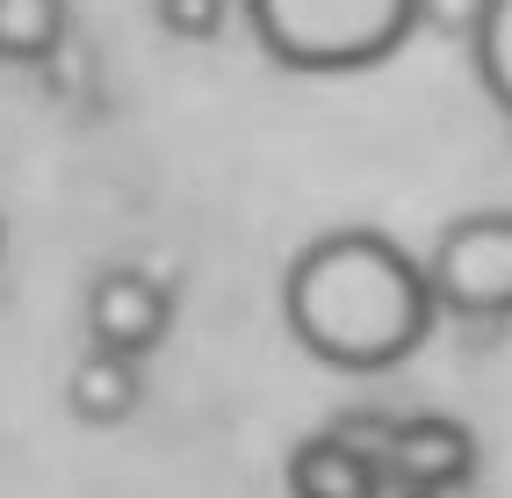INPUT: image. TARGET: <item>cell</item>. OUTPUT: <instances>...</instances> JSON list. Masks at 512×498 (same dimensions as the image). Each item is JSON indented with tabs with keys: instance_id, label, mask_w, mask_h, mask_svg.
<instances>
[{
	"instance_id": "6da1fadb",
	"label": "cell",
	"mask_w": 512,
	"mask_h": 498,
	"mask_svg": "<svg viewBox=\"0 0 512 498\" xmlns=\"http://www.w3.org/2000/svg\"><path fill=\"white\" fill-rule=\"evenodd\" d=\"M440 296L426 260L375 224H339L282 268L289 340L339 376H390L433 340Z\"/></svg>"
},
{
	"instance_id": "7a4b0ae2",
	"label": "cell",
	"mask_w": 512,
	"mask_h": 498,
	"mask_svg": "<svg viewBox=\"0 0 512 498\" xmlns=\"http://www.w3.org/2000/svg\"><path fill=\"white\" fill-rule=\"evenodd\" d=\"M253 44L303 80H347L390 65L419 37V0H246Z\"/></svg>"
},
{
	"instance_id": "3957f363",
	"label": "cell",
	"mask_w": 512,
	"mask_h": 498,
	"mask_svg": "<svg viewBox=\"0 0 512 498\" xmlns=\"http://www.w3.org/2000/svg\"><path fill=\"white\" fill-rule=\"evenodd\" d=\"M426 282L462 325H512V210H469L433 239Z\"/></svg>"
},
{
	"instance_id": "277c9868",
	"label": "cell",
	"mask_w": 512,
	"mask_h": 498,
	"mask_svg": "<svg viewBox=\"0 0 512 498\" xmlns=\"http://www.w3.org/2000/svg\"><path fill=\"white\" fill-rule=\"evenodd\" d=\"M174 332V289L152 268H101L87 282V347H116V354H159Z\"/></svg>"
},
{
	"instance_id": "5b68a950",
	"label": "cell",
	"mask_w": 512,
	"mask_h": 498,
	"mask_svg": "<svg viewBox=\"0 0 512 498\" xmlns=\"http://www.w3.org/2000/svg\"><path fill=\"white\" fill-rule=\"evenodd\" d=\"M383 462H397L419 491L448 498V491H462L476 477V434L462 419H448V412H412V419H397Z\"/></svg>"
},
{
	"instance_id": "8992f818",
	"label": "cell",
	"mask_w": 512,
	"mask_h": 498,
	"mask_svg": "<svg viewBox=\"0 0 512 498\" xmlns=\"http://www.w3.org/2000/svg\"><path fill=\"white\" fill-rule=\"evenodd\" d=\"M375 462L383 455L354 448L339 426H318V434H303L289 448L282 484H289V498H375Z\"/></svg>"
},
{
	"instance_id": "52a82bcc",
	"label": "cell",
	"mask_w": 512,
	"mask_h": 498,
	"mask_svg": "<svg viewBox=\"0 0 512 498\" xmlns=\"http://www.w3.org/2000/svg\"><path fill=\"white\" fill-rule=\"evenodd\" d=\"M145 405V376H138V354H116V347H87L73 369H65V412L80 426H123L130 412Z\"/></svg>"
},
{
	"instance_id": "ba28073f",
	"label": "cell",
	"mask_w": 512,
	"mask_h": 498,
	"mask_svg": "<svg viewBox=\"0 0 512 498\" xmlns=\"http://www.w3.org/2000/svg\"><path fill=\"white\" fill-rule=\"evenodd\" d=\"M73 8L65 0H0V58L8 65H51L65 51Z\"/></svg>"
},
{
	"instance_id": "9c48e42d",
	"label": "cell",
	"mask_w": 512,
	"mask_h": 498,
	"mask_svg": "<svg viewBox=\"0 0 512 498\" xmlns=\"http://www.w3.org/2000/svg\"><path fill=\"white\" fill-rule=\"evenodd\" d=\"M469 58H476V80H484L491 109L512 116V0H484V22L469 37Z\"/></svg>"
},
{
	"instance_id": "30bf717a",
	"label": "cell",
	"mask_w": 512,
	"mask_h": 498,
	"mask_svg": "<svg viewBox=\"0 0 512 498\" xmlns=\"http://www.w3.org/2000/svg\"><path fill=\"white\" fill-rule=\"evenodd\" d=\"M152 22L174 44H217L231 22V0H152Z\"/></svg>"
},
{
	"instance_id": "8fae6325",
	"label": "cell",
	"mask_w": 512,
	"mask_h": 498,
	"mask_svg": "<svg viewBox=\"0 0 512 498\" xmlns=\"http://www.w3.org/2000/svg\"><path fill=\"white\" fill-rule=\"evenodd\" d=\"M476 22H484V0H419V29H433L448 44H469Z\"/></svg>"
},
{
	"instance_id": "7c38bea8",
	"label": "cell",
	"mask_w": 512,
	"mask_h": 498,
	"mask_svg": "<svg viewBox=\"0 0 512 498\" xmlns=\"http://www.w3.org/2000/svg\"><path fill=\"white\" fill-rule=\"evenodd\" d=\"M0 253H8V224H0Z\"/></svg>"
}]
</instances>
